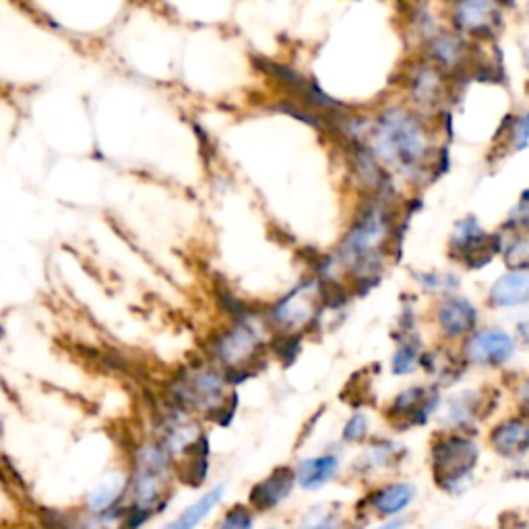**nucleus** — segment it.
<instances>
[{
	"instance_id": "20",
	"label": "nucleus",
	"mask_w": 529,
	"mask_h": 529,
	"mask_svg": "<svg viewBox=\"0 0 529 529\" xmlns=\"http://www.w3.org/2000/svg\"><path fill=\"white\" fill-rule=\"evenodd\" d=\"M352 517L337 503H319L302 511L294 529H348Z\"/></svg>"
},
{
	"instance_id": "5",
	"label": "nucleus",
	"mask_w": 529,
	"mask_h": 529,
	"mask_svg": "<svg viewBox=\"0 0 529 529\" xmlns=\"http://www.w3.org/2000/svg\"><path fill=\"white\" fill-rule=\"evenodd\" d=\"M375 149L387 164L414 170L426 158V139L420 124L410 114L391 110L377 124Z\"/></svg>"
},
{
	"instance_id": "10",
	"label": "nucleus",
	"mask_w": 529,
	"mask_h": 529,
	"mask_svg": "<svg viewBox=\"0 0 529 529\" xmlns=\"http://www.w3.org/2000/svg\"><path fill=\"white\" fill-rule=\"evenodd\" d=\"M517 354V339L505 329H476L461 341L459 356L465 368L472 370H503Z\"/></svg>"
},
{
	"instance_id": "2",
	"label": "nucleus",
	"mask_w": 529,
	"mask_h": 529,
	"mask_svg": "<svg viewBox=\"0 0 529 529\" xmlns=\"http://www.w3.org/2000/svg\"><path fill=\"white\" fill-rule=\"evenodd\" d=\"M168 401L217 426H228L238 410V393L230 385L226 372L213 362H201L182 368L168 383Z\"/></svg>"
},
{
	"instance_id": "16",
	"label": "nucleus",
	"mask_w": 529,
	"mask_h": 529,
	"mask_svg": "<svg viewBox=\"0 0 529 529\" xmlns=\"http://www.w3.org/2000/svg\"><path fill=\"white\" fill-rule=\"evenodd\" d=\"M478 308L461 296L445 298L437 308V325L445 339L463 341L478 329Z\"/></svg>"
},
{
	"instance_id": "28",
	"label": "nucleus",
	"mask_w": 529,
	"mask_h": 529,
	"mask_svg": "<svg viewBox=\"0 0 529 529\" xmlns=\"http://www.w3.org/2000/svg\"><path fill=\"white\" fill-rule=\"evenodd\" d=\"M507 230H513V232H529V191L523 193L519 205L511 213L509 222H507Z\"/></svg>"
},
{
	"instance_id": "14",
	"label": "nucleus",
	"mask_w": 529,
	"mask_h": 529,
	"mask_svg": "<svg viewBox=\"0 0 529 529\" xmlns=\"http://www.w3.org/2000/svg\"><path fill=\"white\" fill-rule=\"evenodd\" d=\"M294 465L298 490L315 494L337 482L344 470V455L339 449L325 447L323 451L300 457Z\"/></svg>"
},
{
	"instance_id": "11",
	"label": "nucleus",
	"mask_w": 529,
	"mask_h": 529,
	"mask_svg": "<svg viewBox=\"0 0 529 529\" xmlns=\"http://www.w3.org/2000/svg\"><path fill=\"white\" fill-rule=\"evenodd\" d=\"M323 290L317 284H306L292 290L286 298L273 304L269 325L277 335H300L323 313Z\"/></svg>"
},
{
	"instance_id": "19",
	"label": "nucleus",
	"mask_w": 529,
	"mask_h": 529,
	"mask_svg": "<svg viewBox=\"0 0 529 529\" xmlns=\"http://www.w3.org/2000/svg\"><path fill=\"white\" fill-rule=\"evenodd\" d=\"M226 484L220 482L211 486L207 492H203L195 503H191L178 517H174L170 523H166L162 529H197L217 507L222 505L226 496Z\"/></svg>"
},
{
	"instance_id": "22",
	"label": "nucleus",
	"mask_w": 529,
	"mask_h": 529,
	"mask_svg": "<svg viewBox=\"0 0 529 529\" xmlns=\"http://www.w3.org/2000/svg\"><path fill=\"white\" fill-rule=\"evenodd\" d=\"M494 19L496 11L486 0H461L457 7V21L468 31H488Z\"/></svg>"
},
{
	"instance_id": "32",
	"label": "nucleus",
	"mask_w": 529,
	"mask_h": 529,
	"mask_svg": "<svg viewBox=\"0 0 529 529\" xmlns=\"http://www.w3.org/2000/svg\"><path fill=\"white\" fill-rule=\"evenodd\" d=\"M265 529H284V527H279V525H269V527H265Z\"/></svg>"
},
{
	"instance_id": "24",
	"label": "nucleus",
	"mask_w": 529,
	"mask_h": 529,
	"mask_svg": "<svg viewBox=\"0 0 529 529\" xmlns=\"http://www.w3.org/2000/svg\"><path fill=\"white\" fill-rule=\"evenodd\" d=\"M257 521V513L246 503H234L215 521L213 529H257Z\"/></svg>"
},
{
	"instance_id": "12",
	"label": "nucleus",
	"mask_w": 529,
	"mask_h": 529,
	"mask_svg": "<svg viewBox=\"0 0 529 529\" xmlns=\"http://www.w3.org/2000/svg\"><path fill=\"white\" fill-rule=\"evenodd\" d=\"M484 445L509 465L529 461V418L511 412L492 420L484 434Z\"/></svg>"
},
{
	"instance_id": "15",
	"label": "nucleus",
	"mask_w": 529,
	"mask_h": 529,
	"mask_svg": "<svg viewBox=\"0 0 529 529\" xmlns=\"http://www.w3.org/2000/svg\"><path fill=\"white\" fill-rule=\"evenodd\" d=\"M453 251L472 269H480L501 251L499 238L488 236L476 220H463L453 234Z\"/></svg>"
},
{
	"instance_id": "18",
	"label": "nucleus",
	"mask_w": 529,
	"mask_h": 529,
	"mask_svg": "<svg viewBox=\"0 0 529 529\" xmlns=\"http://www.w3.org/2000/svg\"><path fill=\"white\" fill-rule=\"evenodd\" d=\"M488 300L494 308H519L529 304V273L517 269L499 277L490 288Z\"/></svg>"
},
{
	"instance_id": "4",
	"label": "nucleus",
	"mask_w": 529,
	"mask_h": 529,
	"mask_svg": "<svg viewBox=\"0 0 529 529\" xmlns=\"http://www.w3.org/2000/svg\"><path fill=\"white\" fill-rule=\"evenodd\" d=\"M265 339L255 325L253 315L234 319V323L217 333L209 344V362L220 366L230 385H238L253 379L259 372V364L265 360Z\"/></svg>"
},
{
	"instance_id": "29",
	"label": "nucleus",
	"mask_w": 529,
	"mask_h": 529,
	"mask_svg": "<svg viewBox=\"0 0 529 529\" xmlns=\"http://www.w3.org/2000/svg\"><path fill=\"white\" fill-rule=\"evenodd\" d=\"M513 143H515V149H525L527 147V143H529V112L517 122Z\"/></svg>"
},
{
	"instance_id": "6",
	"label": "nucleus",
	"mask_w": 529,
	"mask_h": 529,
	"mask_svg": "<svg viewBox=\"0 0 529 529\" xmlns=\"http://www.w3.org/2000/svg\"><path fill=\"white\" fill-rule=\"evenodd\" d=\"M445 391L434 383H412L385 403L383 418L395 432H414L437 420Z\"/></svg>"
},
{
	"instance_id": "21",
	"label": "nucleus",
	"mask_w": 529,
	"mask_h": 529,
	"mask_svg": "<svg viewBox=\"0 0 529 529\" xmlns=\"http://www.w3.org/2000/svg\"><path fill=\"white\" fill-rule=\"evenodd\" d=\"M424 348L422 341L414 331H403L401 339L397 341V348L391 356L389 368L393 377H414L420 370V356Z\"/></svg>"
},
{
	"instance_id": "8",
	"label": "nucleus",
	"mask_w": 529,
	"mask_h": 529,
	"mask_svg": "<svg viewBox=\"0 0 529 529\" xmlns=\"http://www.w3.org/2000/svg\"><path fill=\"white\" fill-rule=\"evenodd\" d=\"M418 501V486L412 480L389 478L366 486V492L352 513V523H377L399 519Z\"/></svg>"
},
{
	"instance_id": "17",
	"label": "nucleus",
	"mask_w": 529,
	"mask_h": 529,
	"mask_svg": "<svg viewBox=\"0 0 529 529\" xmlns=\"http://www.w3.org/2000/svg\"><path fill=\"white\" fill-rule=\"evenodd\" d=\"M420 370L426 375L428 383L439 385L443 391L457 385L465 375V364L459 354L445 350V346L437 350H424L420 356Z\"/></svg>"
},
{
	"instance_id": "3",
	"label": "nucleus",
	"mask_w": 529,
	"mask_h": 529,
	"mask_svg": "<svg viewBox=\"0 0 529 529\" xmlns=\"http://www.w3.org/2000/svg\"><path fill=\"white\" fill-rule=\"evenodd\" d=\"M482 463V445L474 434L437 430L428 443V472L439 492L463 496L478 476Z\"/></svg>"
},
{
	"instance_id": "31",
	"label": "nucleus",
	"mask_w": 529,
	"mask_h": 529,
	"mask_svg": "<svg viewBox=\"0 0 529 529\" xmlns=\"http://www.w3.org/2000/svg\"><path fill=\"white\" fill-rule=\"evenodd\" d=\"M507 529H529V521L521 517H513V523H507Z\"/></svg>"
},
{
	"instance_id": "27",
	"label": "nucleus",
	"mask_w": 529,
	"mask_h": 529,
	"mask_svg": "<svg viewBox=\"0 0 529 529\" xmlns=\"http://www.w3.org/2000/svg\"><path fill=\"white\" fill-rule=\"evenodd\" d=\"M414 93L420 98V102H430L439 96V75L437 71H422L420 77L416 79Z\"/></svg>"
},
{
	"instance_id": "23",
	"label": "nucleus",
	"mask_w": 529,
	"mask_h": 529,
	"mask_svg": "<svg viewBox=\"0 0 529 529\" xmlns=\"http://www.w3.org/2000/svg\"><path fill=\"white\" fill-rule=\"evenodd\" d=\"M375 434H372V422H370V416L356 408L344 422V426H341L339 430V443L344 447H362L366 445Z\"/></svg>"
},
{
	"instance_id": "26",
	"label": "nucleus",
	"mask_w": 529,
	"mask_h": 529,
	"mask_svg": "<svg viewBox=\"0 0 529 529\" xmlns=\"http://www.w3.org/2000/svg\"><path fill=\"white\" fill-rule=\"evenodd\" d=\"M509 395L513 401V412L521 414L523 418H529V372L527 375H521L517 383H513Z\"/></svg>"
},
{
	"instance_id": "30",
	"label": "nucleus",
	"mask_w": 529,
	"mask_h": 529,
	"mask_svg": "<svg viewBox=\"0 0 529 529\" xmlns=\"http://www.w3.org/2000/svg\"><path fill=\"white\" fill-rule=\"evenodd\" d=\"M406 527H408V519L406 517H399V519L370 523L366 529H406Z\"/></svg>"
},
{
	"instance_id": "9",
	"label": "nucleus",
	"mask_w": 529,
	"mask_h": 529,
	"mask_svg": "<svg viewBox=\"0 0 529 529\" xmlns=\"http://www.w3.org/2000/svg\"><path fill=\"white\" fill-rule=\"evenodd\" d=\"M410 457V449L391 439V437H372L366 445L360 447L358 455L354 457L350 472L358 482L372 486L377 482L395 478V474L406 465Z\"/></svg>"
},
{
	"instance_id": "25",
	"label": "nucleus",
	"mask_w": 529,
	"mask_h": 529,
	"mask_svg": "<svg viewBox=\"0 0 529 529\" xmlns=\"http://www.w3.org/2000/svg\"><path fill=\"white\" fill-rule=\"evenodd\" d=\"M432 50H434V56H437V60L445 62V65H455L457 58L461 56V40L453 38V36H443L439 40L432 42Z\"/></svg>"
},
{
	"instance_id": "1",
	"label": "nucleus",
	"mask_w": 529,
	"mask_h": 529,
	"mask_svg": "<svg viewBox=\"0 0 529 529\" xmlns=\"http://www.w3.org/2000/svg\"><path fill=\"white\" fill-rule=\"evenodd\" d=\"M176 461L160 441H145L137 447L133 474L127 482V515L122 529H141L162 515L172 501Z\"/></svg>"
},
{
	"instance_id": "13",
	"label": "nucleus",
	"mask_w": 529,
	"mask_h": 529,
	"mask_svg": "<svg viewBox=\"0 0 529 529\" xmlns=\"http://www.w3.org/2000/svg\"><path fill=\"white\" fill-rule=\"evenodd\" d=\"M296 490L298 484L294 465H277V468H273L269 474H265L251 486V490L246 494V505L257 513V517L273 515L292 499Z\"/></svg>"
},
{
	"instance_id": "7",
	"label": "nucleus",
	"mask_w": 529,
	"mask_h": 529,
	"mask_svg": "<svg viewBox=\"0 0 529 529\" xmlns=\"http://www.w3.org/2000/svg\"><path fill=\"white\" fill-rule=\"evenodd\" d=\"M501 393L488 387H468L455 389L453 393L443 397L441 410L437 414L439 430L463 432L478 437L484 422H488L496 410Z\"/></svg>"
},
{
	"instance_id": "33",
	"label": "nucleus",
	"mask_w": 529,
	"mask_h": 529,
	"mask_svg": "<svg viewBox=\"0 0 529 529\" xmlns=\"http://www.w3.org/2000/svg\"><path fill=\"white\" fill-rule=\"evenodd\" d=\"M527 65H529V52H527Z\"/></svg>"
}]
</instances>
